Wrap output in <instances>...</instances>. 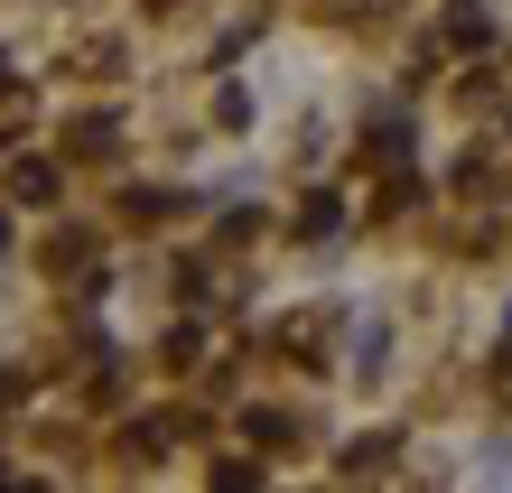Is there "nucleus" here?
<instances>
[{"label": "nucleus", "mask_w": 512, "mask_h": 493, "mask_svg": "<svg viewBox=\"0 0 512 493\" xmlns=\"http://www.w3.org/2000/svg\"><path fill=\"white\" fill-rule=\"evenodd\" d=\"M10 196H19V205H47V196H56V159H19V168H10Z\"/></svg>", "instance_id": "obj_1"}, {"label": "nucleus", "mask_w": 512, "mask_h": 493, "mask_svg": "<svg viewBox=\"0 0 512 493\" xmlns=\"http://www.w3.org/2000/svg\"><path fill=\"white\" fill-rule=\"evenodd\" d=\"M485 38H494V19L475 10V0H466V10H447V47H485Z\"/></svg>", "instance_id": "obj_2"}, {"label": "nucleus", "mask_w": 512, "mask_h": 493, "mask_svg": "<svg viewBox=\"0 0 512 493\" xmlns=\"http://www.w3.org/2000/svg\"><path fill=\"white\" fill-rule=\"evenodd\" d=\"M336 224H345V205H336V196H308V214H298V233H308V242H326Z\"/></svg>", "instance_id": "obj_3"}, {"label": "nucleus", "mask_w": 512, "mask_h": 493, "mask_svg": "<svg viewBox=\"0 0 512 493\" xmlns=\"http://www.w3.org/2000/svg\"><path fill=\"white\" fill-rule=\"evenodd\" d=\"M149 10H177V0H149Z\"/></svg>", "instance_id": "obj_4"}, {"label": "nucleus", "mask_w": 512, "mask_h": 493, "mask_svg": "<svg viewBox=\"0 0 512 493\" xmlns=\"http://www.w3.org/2000/svg\"><path fill=\"white\" fill-rule=\"evenodd\" d=\"M0 242H10V214H0Z\"/></svg>", "instance_id": "obj_5"}]
</instances>
